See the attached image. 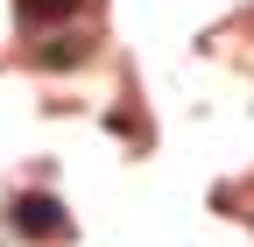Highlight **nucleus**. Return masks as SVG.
Returning a JSON list of instances; mask_svg holds the SVG:
<instances>
[{
    "label": "nucleus",
    "instance_id": "obj_1",
    "mask_svg": "<svg viewBox=\"0 0 254 247\" xmlns=\"http://www.w3.org/2000/svg\"><path fill=\"white\" fill-rule=\"evenodd\" d=\"M7 219H14V233H28V240H71L64 205H57V198H43V191H21V198L7 205Z\"/></svg>",
    "mask_w": 254,
    "mask_h": 247
},
{
    "label": "nucleus",
    "instance_id": "obj_2",
    "mask_svg": "<svg viewBox=\"0 0 254 247\" xmlns=\"http://www.w3.org/2000/svg\"><path fill=\"white\" fill-rule=\"evenodd\" d=\"M78 7H85V0H21V21H64Z\"/></svg>",
    "mask_w": 254,
    "mask_h": 247
},
{
    "label": "nucleus",
    "instance_id": "obj_3",
    "mask_svg": "<svg viewBox=\"0 0 254 247\" xmlns=\"http://www.w3.org/2000/svg\"><path fill=\"white\" fill-rule=\"evenodd\" d=\"M43 64H50V71H71V64H85V43H71V36H64V43H50V50H43Z\"/></svg>",
    "mask_w": 254,
    "mask_h": 247
}]
</instances>
